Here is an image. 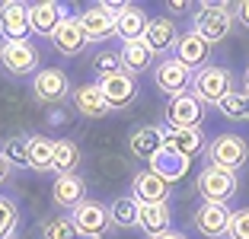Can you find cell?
Masks as SVG:
<instances>
[{"label":"cell","mask_w":249,"mask_h":239,"mask_svg":"<svg viewBox=\"0 0 249 239\" xmlns=\"http://www.w3.org/2000/svg\"><path fill=\"white\" fill-rule=\"evenodd\" d=\"M0 64L10 77H29L38 70V48L22 38V42H0Z\"/></svg>","instance_id":"5"},{"label":"cell","mask_w":249,"mask_h":239,"mask_svg":"<svg viewBox=\"0 0 249 239\" xmlns=\"http://www.w3.org/2000/svg\"><path fill=\"white\" fill-rule=\"evenodd\" d=\"M192 77H195V73H192L182 61H176V58H166V61H160V64L154 67L157 89L166 93L169 99L179 96V93H189V89H192Z\"/></svg>","instance_id":"6"},{"label":"cell","mask_w":249,"mask_h":239,"mask_svg":"<svg viewBox=\"0 0 249 239\" xmlns=\"http://www.w3.org/2000/svg\"><path fill=\"white\" fill-rule=\"evenodd\" d=\"M71 99H73V109L80 112V115H87V118H106L112 112L106 96H103V89H99V83H83V86H77L71 93Z\"/></svg>","instance_id":"17"},{"label":"cell","mask_w":249,"mask_h":239,"mask_svg":"<svg viewBox=\"0 0 249 239\" xmlns=\"http://www.w3.org/2000/svg\"><path fill=\"white\" fill-rule=\"evenodd\" d=\"M166 10H169V13H189L192 3H185V0H173V3H166Z\"/></svg>","instance_id":"38"},{"label":"cell","mask_w":249,"mask_h":239,"mask_svg":"<svg viewBox=\"0 0 249 239\" xmlns=\"http://www.w3.org/2000/svg\"><path fill=\"white\" fill-rule=\"evenodd\" d=\"M189 166H192V159H185L182 153H173L163 147L160 153H157L154 159H150V172L160 175L166 185H173V182H179L182 175H189Z\"/></svg>","instance_id":"20"},{"label":"cell","mask_w":249,"mask_h":239,"mask_svg":"<svg viewBox=\"0 0 249 239\" xmlns=\"http://www.w3.org/2000/svg\"><path fill=\"white\" fill-rule=\"evenodd\" d=\"M64 7H61L58 0H42V3H32L29 7V32L36 35H45L52 38L54 29H58V22L64 19Z\"/></svg>","instance_id":"16"},{"label":"cell","mask_w":249,"mask_h":239,"mask_svg":"<svg viewBox=\"0 0 249 239\" xmlns=\"http://www.w3.org/2000/svg\"><path fill=\"white\" fill-rule=\"evenodd\" d=\"M138 214H141V204L134 201V195H122L112 201L109 207V223L115 226H138Z\"/></svg>","instance_id":"28"},{"label":"cell","mask_w":249,"mask_h":239,"mask_svg":"<svg viewBox=\"0 0 249 239\" xmlns=\"http://www.w3.org/2000/svg\"><path fill=\"white\" fill-rule=\"evenodd\" d=\"M71 220L80 233V239H99L106 230H109V210L99 201H80L71 210Z\"/></svg>","instance_id":"7"},{"label":"cell","mask_w":249,"mask_h":239,"mask_svg":"<svg viewBox=\"0 0 249 239\" xmlns=\"http://www.w3.org/2000/svg\"><path fill=\"white\" fill-rule=\"evenodd\" d=\"M208 58H211V45L205 38L198 35V32H182L176 42V61H182L192 73L208 67Z\"/></svg>","instance_id":"14"},{"label":"cell","mask_w":249,"mask_h":239,"mask_svg":"<svg viewBox=\"0 0 249 239\" xmlns=\"http://www.w3.org/2000/svg\"><path fill=\"white\" fill-rule=\"evenodd\" d=\"M243 93L249 96V67H246V70H243Z\"/></svg>","instance_id":"41"},{"label":"cell","mask_w":249,"mask_h":239,"mask_svg":"<svg viewBox=\"0 0 249 239\" xmlns=\"http://www.w3.org/2000/svg\"><path fill=\"white\" fill-rule=\"evenodd\" d=\"M52 198L58 207H77L80 201H87V185H83L80 175H58L54 179V188H52Z\"/></svg>","instance_id":"24"},{"label":"cell","mask_w":249,"mask_h":239,"mask_svg":"<svg viewBox=\"0 0 249 239\" xmlns=\"http://www.w3.org/2000/svg\"><path fill=\"white\" fill-rule=\"evenodd\" d=\"M16 226H19V207L13 198L0 195V239H13Z\"/></svg>","instance_id":"31"},{"label":"cell","mask_w":249,"mask_h":239,"mask_svg":"<svg viewBox=\"0 0 249 239\" xmlns=\"http://www.w3.org/2000/svg\"><path fill=\"white\" fill-rule=\"evenodd\" d=\"M236 19H240L243 26L249 29V0H243V3H236Z\"/></svg>","instance_id":"37"},{"label":"cell","mask_w":249,"mask_h":239,"mask_svg":"<svg viewBox=\"0 0 249 239\" xmlns=\"http://www.w3.org/2000/svg\"><path fill=\"white\" fill-rule=\"evenodd\" d=\"M208 166L227 169V172H236V169L246 166L249 159V144L240 137V134H217V137L208 144Z\"/></svg>","instance_id":"3"},{"label":"cell","mask_w":249,"mask_h":239,"mask_svg":"<svg viewBox=\"0 0 249 239\" xmlns=\"http://www.w3.org/2000/svg\"><path fill=\"white\" fill-rule=\"evenodd\" d=\"M220 115L230 118V121H249V96L243 93V89H233V93H227L224 99H220Z\"/></svg>","instance_id":"30"},{"label":"cell","mask_w":249,"mask_h":239,"mask_svg":"<svg viewBox=\"0 0 249 239\" xmlns=\"http://www.w3.org/2000/svg\"><path fill=\"white\" fill-rule=\"evenodd\" d=\"M192 93L198 96L201 105H220V99L227 93H233V73L227 67H217V64H208L201 70H195L192 77Z\"/></svg>","instance_id":"2"},{"label":"cell","mask_w":249,"mask_h":239,"mask_svg":"<svg viewBox=\"0 0 249 239\" xmlns=\"http://www.w3.org/2000/svg\"><path fill=\"white\" fill-rule=\"evenodd\" d=\"M96 7L103 10V13H109V16H112V19H115V16H118V13H122V10H124V7H128V3H124V0H103V3H96Z\"/></svg>","instance_id":"36"},{"label":"cell","mask_w":249,"mask_h":239,"mask_svg":"<svg viewBox=\"0 0 249 239\" xmlns=\"http://www.w3.org/2000/svg\"><path fill=\"white\" fill-rule=\"evenodd\" d=\"M230 214L233 210L227 207V204H198V210L192 214V223H195V230L201 233V236L208 239H220L227 236V226H230Z\"/></svg>","instance_id":"10"},{"label":"cell","mask_w":249,"mask_h":239,"mask_svg":"<svg viewBox=\"0 0 249 239\" xmlns=\"http://www.w3.org/2000/svg\"><path fill=\"white\" fill-rule=\"evenodd\" d=\"M233 13H236L233 3H201V7L195 10L192 32H198L208 45H217L233 29Z\"/></svg>","instance_id":"1"},{"label":"cell","mask_w":249,"mask_h":239,"mask_svg":"<svg viewBox=\"0 0 249 239\" xmlns=\"http://www.w3.org/2000/svg\"><path fill=\"white\" fill-rule=\"evenodd\" d=\"M54 48L64 54V58H73V54H80L87 48V35H83V26H80V16H64L58 22V29L52 35Z\"/></svg>","instance_id":"15"},{"label":"cell","mask_w":249,"mask_h":239,"mask_svg":"<svg viewBox=\"0 0 249 239\" xmlns=\"http://www.w3.org/2000/svg\"><path fill=\"white\" fill-rule=\"evenodd\" d=\"M131 195L138 204H163L169 195V185L160 179V175H154L150 169H144V172L134 175L131 182Z\"/></svg>","instance_id":"19"},{"label":"cell","mask_w":249,"mask_h":239,"mask_svg":"<svg viewBox=\"0 0 249 239\" xmlns=\"http://www.w3.org/2000/svg\"><path fill=\"white\" fill-rule=\"evenodd\" d=\"M10 179V163H7V156H3V150H0V185Z\"/></svg>","instance_id":"39"},{"label":"cell","mask_w":249,"mask_h":239,"mask_svg":"<svg viewBox=\"0 0 249 239\" xmlns=\"http://www.w3.org/2000/svg\"><path fill=\"white\" fill-rule=\"evenodd\" d=\"M32 93H36L38 102H61L71 93V80L58 67H45V70H38L32 77Z\"/></svg>","instance_id":"12"},{"label":"cell","mask_w":249,"mask_h":239,"mask_svg":"<svg viewBox=\"0 0 249 239\" xmlns=\"http://www.w3.org/2000/svg\"><path fill=\"white\" fill-rule=\"evenodd\" d=\"M230 239H249V207H240L230 214V226H227Z\"/></svg>","instance_id":"35"},{"label":"cell","mask_w":249,"mask_h":239,"mask_svg":"<svg viewBox=\"0 0 249 239\" xmlns=\"http://www.w3.org/2000/svg\"><path fill=\"white\" fill-rule=\"evenodd\" d=\"M52 159H54V140L42 137V134L29 137V169L48 172V169H52Z\"/></svg>","instance_id":"29"},{"label":"cell","mask_w":249,"mask_h":239,"mask_svg":"<svg viewBox=\"0 0 249 239\" xmlns=\"http://www.w3.org/2000/svg\"><path fill=\"white\" fill-rule=\"evenodd\" d=\"M77 166H80V147L73 144V140H67V137L54 140V159H52L54 172L58 175H73Z\"/></svg>","instance_id":"27"},{"label":"cell","mask_w":249,"mask_h":239,"mask_svg":"<svg viewBox=\"0 0 249 239\" xmlns=\"http://www.w3.org/2000/svg\"><path fill=\"white\" fill-rule=\"evenodd\" d=\"M128 147H131V153L138 159H147V163H150V159L163 150V128H138L131 137H128Z\"/></svg>","instance_id":"26"},{"label":"cell","mask_w":249,"mask_h":239,"mask_svg":"<svg viewBox=\"0 0 249 239\" xmlns=\"http://www.w3.org/2000/svg\"><path fill=\"white\" fill-rule=\"evenodd\" d=\"M147 22L150 19H147L144 10H141L138 3H128V7L115 16V35L122 38V42H138V38H144Z\"/></svg>","instance_id":"22"},{"label":"cell","mask_w":249,"mask_h":239,"mask_svg":"<svg viewBox=\"0 0 249 239\" xmlns=\"http://www.w3.org/2000/svg\"><path fill=\"white\" fill-rule=\"evenodd\" d=\"M163 147L192 159L208 147V140L201 134V128H163Z\"/></svg>","instance_id":"13"},{"label":"cell","mask_w":249,"mask_h":239,"mask_svg":"<svg viewBox=\"0 0 249 239\" xmlns=\"http://www.w3.org/2000/svg\"><path fill=\"white\" fill-rule=\"evenodd\" d=\"M144 42H147V48L154 51V54H166V51L176 48V42H179L176 22L169 19V16H157V19H150V22H147V32H144Z\"/></svg>","instance_id":"18"},{"label":"cell","mask_w":249,"mask_h":239,"mask_svg":"<svg viewBox=\"0 0 249 239\" xmlns=\"http://www.w3.org/2000/svg\"><path fill=\"white\" fill-rule=\"evenodd\" d=\"M169 220H173V214H169V204H141V214H138V226L147 233V236H163V233H169Z\"/></svg>","instance_id":"25"},{"label":"cell","mask_w":249,"mask_h":239,"mask_svg":"<svg viewBox=\"0 0 249 239\" xmlns=\"http://www.w3.org/2000/svg\"><path fill=\"white\" fill-rule=\"evenodd\" d=\"M154 239H185L182 233H176V230H169V233H163V236H154Z\"/></svg>","instance_id":"40"},{"label":"cell","mask_w":249,"mask_h":239,"mask_svg":"<svg viewBox=\"0 0 249 239\" xmlns=\"http://www.w3.org/2000/svg\"><path fill=\"white\" fill-rule=\"evenodd\" d=\"M99 89H103L109 109H128L138 99V83H134L131 73H124V70L112 73V77H103L99 80Z\"/></svg>","instance_id":"11"},{"label":"cell","mask_w":249,"mask_h":239,"mask_svg":"<svg viewBox=\"0 0 249 239\" xmlns=\"http://www.w3.org/2000/svg\"><path fill=\"white\" fill-rule=\"evenodd\" d=\"M80 26H83L87 42H109V38L115 35V19H112L109 13H103L96 3L80 13Z\"/></svg>","instance_id":"21"},{"label":"cell","mask_w":249,"mask_h":239,"mask_svg":"<svg viewBox=\"0 0 249 239\" xmlns=\"http://www.w3.org/2000/svg\"><path fill=\"white\" fill-rule=\"evenodd\" d=\"M205 118V105L198 102V96L192 93H179L169 99L166 105V128H198Z\"/></svg>","instance_id":"8"},{"label":"cell","mask_w":249,"mask_h":239,"mask_svg":"<svg viewBox=\"0 0 249 239\" xmlns=\"http://www.w3.org/2000/svg\"><path fill=\"white\" fill-rule=\"evenodd\" d=\"M118 58H122V70L124 73H144L154 67V51L147 48L144 38H138V42H122V51H118Z\"/></svg>","instance_id":"23"},{"label":"cell","mask_w":249,"mask_h":239,"mask_svg":"<svg viewBox=\"0 0 249 239\" xmlns=\"http://www.w3.org/2000/svg\"><path fill=\"white\" fill-rule=\"evenodd\" d=\"M0 35H3V42L29 38V3H22V0L0 3Z\"/></svg>","instance_id":"9"},{"label":"cell","mask_w":249,"mask_h":239,"mask_svg":"<svg viewBox=\"0 0 249 239\" xmlns=\"http://www.w3.org/2000/svg\"><path fill=\"white\" fill-rule=\"evenodd\" d=\"M195 188L208 204H227L236 195V172H227V169H217V166H205L195 179Z\"/></svg>","instance_id":"4"},{"label":"cell","mask_w":249,"mask_h":239,"mask_svg":"<svg viewBox=\"0 0 249 239\" xmlns=\"http://www.w3.org/2000/svg\"><path fill=\"white\" fill-rule=\"evenodd\" d=\"M93 70L99 73V80L118 73V70H122V58H118V51H99V54L93 58Z\"/></svg>","instance_id":"34"},{"label":"cell","mask_w":249,"mask_h":239,"mask_svg":"<svg viewBox=\"0 0 249 239\" xmlns=\"http://www.w3.org/2000/svg\"><path fill=\"white\" fill-rule=\"evenodd\" d=\"M42 239H80V233H77V226H73L71 217H48L42 226Z\"/></svg>","instance_id":"32"},{"label":"cell","mask_w":249,"mask_h":239,"mask_svg":"<svg viewBox=\"0 0 249 239\" xmlns=\"http://www.w3.org/2000/svg\"><path fill=\"white\" fill-rule=\"evenodd\" d=\"M3 156H7L10 166H29V137H22V134H16V137L3 140Z\"/></svg>","instance_id":"33"}]
</instances>
